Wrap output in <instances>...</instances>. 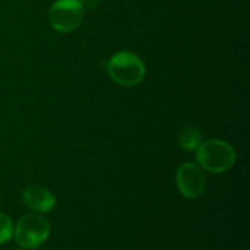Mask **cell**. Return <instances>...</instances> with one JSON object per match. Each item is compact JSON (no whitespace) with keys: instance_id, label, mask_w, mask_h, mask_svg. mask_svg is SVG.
<instances>
[{"instance_id":"8992f818","label":"cell","mask_w":250,"mask_h":250,"mask_svg":"<svg viewBox=\"0 0 250 250\" xmlns=\"http://www.w3.org/2000/svg\"><path fill=\"white\" fill-rule=\"evenodd\" d=\"M26 207L37 212H48L55 207L56 199L50 190L42 187H32L23 193Z\"/></svg>"},{"instance_id":"3957f363","label":"cell","mask_w":250,"mask_h":250,"mask_svg":"<svg viewBox=\"0 0 250 250\" xmlns=\"http://www.w3.org/2000/svg\"><path fill=\"white\" fill-rule=\"evenodd\" d=\"M50 226L45 217L29 214L22 217L14 229L15 241L20 247L26 249L37 248L48 239Z\"/></svg>"},{"instance_id":"7a4b0ae2","label":"cell","mask_w":250,"mask_h":250,"mask_svg":"<svg viewBox=\"0 0 250 250\" xmlns=\"http://www.w3.org/2000/svg\"><path fill=\"white\" fill-rule=\"evenodd\" d=\"M107 72L112 81L124 87H133L146 76V66L136 54L129 51L117 53L107 63Z\"/></svg>"},{"instance_id":"9c48e42d","label":"cell","mask_w":250,"mask_h":250,"mask_svg":"<svg viewBox=\"0 0 250 250\" xmlns=\"http://www.w3.org/2000/svg\"><path fill=\"white\" fill-rule=\"evenodd\" d=\"M100 0H82V6L85 7V9H94L99 5Z\"/></svg>"},{"instance_id":"5b68a950","label":"cell","mask_w":250,"mask_h":250,"mask_svg":"<svg viewBox=\"0 0 250 250\" xmlns=\"http://www.w3.org/2000/svg\"><path fill=\"white\" fill-rule=\"evenodd\" d=\"M176 181L182 195L190 199L200 197L204 193L205 185H207V180L202 168L192 163H186L180 166L176 175Z\"/></svg>"},{"instance_id":"52a82bcc","label":"cell","mask_w":250,"mask_h":250,"mask_svg":"<svg viewBox=\"0 0 250 250\" xmlns=\"http://www.w3.org/2000/svg\"><path fill=\"white\" fill-rule=\"evenodd\" d=\"M202 139V132L197 127H187L180 134V146L185 150H194V149H198V146H200Z\"/></svg>"},{"instance_id":"277c9868","label":"cell","mask_w":250,"mask_h":250,"mask_svg":"<svg viewBox=\"0 0 250 250\" xmlns=\"http://www.w3.org/2000/svg\"><path fill=\"white\" fill-rule=\"evenodd\" d=\"M84 17V7L80 0H56L49 10V22L59 32L77 28Z\"/></svg>"},{"instance_id":"ba28073f","label":"cell","mask_w":250,"mask_h":250,"mask_svg":"<svg viewBox=\"0 0 250 250\" xmlns=\"http://www.w3.org/2000/svg\"><path fill=\"white\" fill-rule=\"evenodd\" d=\"M14 236V224L6 214L0 212V244H4Z\"/></svg>"},{"instance_id":"6da1fadb","label":"cell","mask_w":250,"mask_h":250,"mask_svg":"<svg viewBox=\"0 0 250 250\" xmlns=\"http://www.w3.org/2000/svg\"><path fill=\"white\" fill-rule=\"evenodd\" d=\"M197 160L200 166L209 172L222 173L234 165L236 151L227 142L211 139L198 146Z\"/></svg>"},{"instance_id":"30bf717a","label":"cell","mask_w":250,"mask_h":250,"mask_svg":"<svg viewBox=\"0 0 250 250\" xmlns=\"http://www.w3.org/2000/svg\"><path fill=\"white\" fill-rule=\"evenodd\" d=\"M19 250H23V249H19Z\"/></svg>"}]
</instances>
